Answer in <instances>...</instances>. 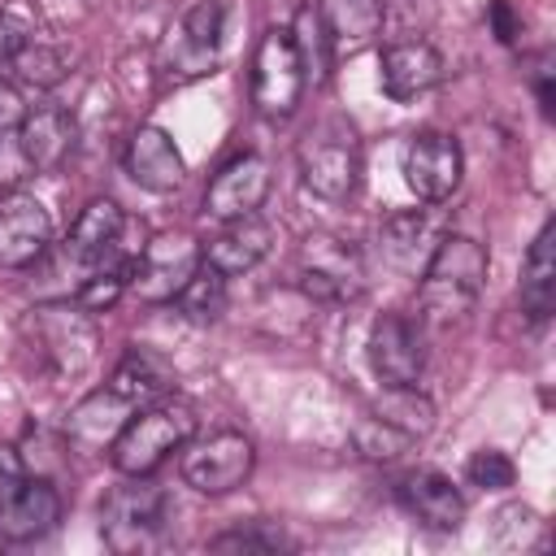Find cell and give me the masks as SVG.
<instances>
[{"label": "cell", "mask_w": 556, "mask_h": 556, "mask_svg": "<svg viewBox=\"0 0 556 556\" xmlns=\"http://www.w3.org/2000/svg\"><path fill=\"white\" fill-rule=\"evenodd\" d=\"M287 30H291L295 52H300V61H304V78L321 83V78H326V70H330V61H334V48H330V30H326V22H321L317 4H304Z\"/></svg>", "instance_id": "cell-28"}, {"label": "cell", "mask_w": 556, "mask_h": 556, "mask_svg": "<svg viewBox=\"0 0 556 556\" xmlns=\"http://www.w3.org/2000/svg\"><path fill=\"white\" fill-rule=\"evenodd\" d=\"M26 87H56L61 78H65V56L56 52V48H48V43H26L22 52H17V61L9 65Z\"/></svg>", "instance_id": "cell-30"}, {"label": "cell", "mask_w": 556, "mask_h": 556, "mask_svg": "<svg viewBox=\"0 0 556 556\" xmlns=\"http://www.w3.org/2000/svg\"><path fill=\"white\" fill-rule=\"evenodd\" d=\"M269 195V161L256 152H243L235 161H226L213 182L204 187V213L213 222H235V217H252Z\"/></svg>", "instance_id": "cell-14"}, {"label": "cell", "mask_w": 556, "mask_h": 556, "mask_svg": "<svg viewBox=\"0 0 556 556\" xmlns=\"http://www.w3.org/2000/svg\"><path fill=\"white\" fill-rule=\"evenodd\" d=\"M100 534L117 556L156 552L169 534V495L148 478L122 482L100 504Z\"/></svg>", "instance_id": "cell-5"}, {"label": "cell", "mask_w": 556, "mask_h": 556, "mask_svg": "<svg viewBox=\"0 0 556 556\" xmlns=\"http://www.w3.org/2000/svg\"><path fill=\"white\" fill-rule=\"evenodd\" d=\"M526 74H530V87H534V100H539L543 117H552V113H556V91H552V78H556V61H552V52H534Z\"/></svg>", "instance_id": "cell-35"}, {"label": "cell", "mask_w": 556, "mask_h": 556, "mask_svg": "<svg viewBox=\"0 0 556 556\" xmlns=\"http://www.w3.org/2000/svg\"><path fill=\"white\" fill-rule=\"evenodd\" d=\"M26 334L39 348V361L56 378H74L96 356V326L91 313L78 304H39L26 317Z\"/></svg>", "instance_id": "cell-8"}, {"label": "cell", "mask_w": 556, "mask_h": 556, "mask_svg": "<svg viewBox=\"0 0 556 556\" xmlns=\"http://www.w3.org/2000/svg\"><path fill=\"white\" fill-rule=\"evenodd\" d=\"M17 148H22L30 169H39V174L56 169L70 156V148H74V117H70V109H61V104L26 109V117L17 126Z\"/></svg>", "instance_id": "cell-20"}, {"label": "cell", "mask_w": 556, "mask_h": 556, "mask_svg": "<svg viewBox=\"0 0 556 556\" xmlns=\"http://www.w3.org/2000/svg\"><path fill=\"white\" fill-rule=\"evenodd\" d=\"M126 174L143 187V191H174V187H182V178H187V161H182V152L174 148V139H169V130H161V126H139L135 135H130V143H126Z\"/></svg>", "instance_id": "cell-18"}, {"label": "cell", "mask_w": 556, "mask_h": 556, "mask_svg": "<svg viewBox=\"0 0 556 556\" xmlns=\"http://www.w3.org/2000/svg\"><path fill=\"white\" fill-rule=\"evenodd\" d=\"M169 387H174V369L156 352H148V348H130L117 361L113 378H109V391H117L130 408H143V404L161 400Z\"/></svg>", "instance_id": "cell-23"}, {"label": "cell", "mask_w": 556, "mask_h": 556, "mask_svg": "<svg viewBox=\"0 0 556 556\" xmlns=\"http://www.w3.org/2000/svg\"><path fill=\"white\" fill-rule=\"evenodd\" d=\"M521 313L530 321H547L556 308V222H543L526 261H521Z\"/></svg>", "instance_id": "cell-22"}, {"label": "cell", "mask_w": 556, "mask_h": 556, "mask_svg": "<svg viewBox=\"0 0 556 556\" xmlns=\"http://www.w3.org/2000/svg\"><path fill=\"white\" fill-rule=\"evenodd\" d=\"M178 452H182V460H178L182 482L200 495H226V491L243 486L248 473H252V460H256L252 439L239 434V430H217L208 439L191 434Z\"/></svg>", "instance_id": "cell-10"}, {"label": "cell", "mask_w": 556, "mask_h": 556, "mask_svg": "<svg viewBox=\"0 0 556 556\" xmlns=\"http://www.w3.org/2000/svg\"><path fill=\"white\" fill-rule=\"evenodd\" d=\"M195 434V413L191 404L178 400H152L130 413V421L117 430L109 443V460L122 478H152L169 452H178Z\"/></svg>", "instance_id": "cell-2"}, {"label": "cell", "mask_w": 556, "mask_h": 556, "mask_svg": "<svg viewBox=\"0 0 556 556\" xmlns=\"http://www.w3.org/2000/svg\"><path fill=\"white\" fill-rule=\"evenodd\" d=\"M169 304H178V313H182L187 321H195V326L217 321V317L226 313V274H217V269L200 256L195 274L187 278V287H182Z\"/></svg>", "instance_id": "cell-26"}, {"label": "cell", "mask_w": 556, "mask_h": 556, "mask_svg": "<svg viewBox=\"0 0 556 556\" xmlns=\"http://www.w3.org/2000/svg\"><path fill=\"white\" fill-rule=\"evenodd\" d=\"M486 282V248L469 235H443L434 252L426 256L417 300H421V321L426 326H460Z\"/></svg>", "instance_id": "cell-1"}, {"label": "cell", "mask_w": 556, "mask_h": 556, "mask_svg": "<svg viewBox=\"0 0 556 556\" xmlns=\"http://www.w3.org/2000/svg\"><path fill=\"white\" fill-rule=\"evenodd\" d=\"M130 404L117 395V391H96V395H87L74 413H70V421H65V434L74 439V443H83V447H109L113 439H117V430L130 421Z\"/></svg>", "instance_id": "cell-24"}, {"label": "cell", "mask_w": 556, "mask_h": 556, "mask_svg": "<svg viewBox=\"0 0 556 556\" xmlns=\"http://www.w3.org/2000/svg\"><path fill=\"white\" fill-rule=\"evenodd\" d=\"M465 478H469V486H478V491H508V486L517 482V465H513L504 452L482 447V452H473V456L465 460Z\"/></svg>", "instance_id": "cell-31"}, {"label": "cell", "mask_w": 556, "mask_h": 556, "mask_svg": "<svg viewBox=\"0 0 556 556\" xmlns=\"http://www.w3.org/2000/svg\"><path fill=\"white\" fill-rule=\"evenodd\" d=\"M304 61L295 52V39L287 26H269L256 43L252 56V104L261 117L282 122L295 113L300 96H304Z\"/></svg>", "instance_id": "cell-7"}, {"label": "cell", "mask_w": 556, "mask_h": 556, "mask_svg": "<svg viewBox=\"0 0 556 556\" xmlns=\"http://www.w3.org/2000/svg\"><path fill=\"white\" fill-rule=\"evenodd\" d=\"M61 521V495L48 478L26 473L17 447H0V539L30 543Z\"/></svg>", "instance_id": "cell-6"}, {"label": "cell", "mask_w": 556, "mask_h": 556, "mask_svg": "<svg viewBox=\"0 0 556 556\" xmlns=\"http://www.w3.org/2000/svg\"><path fill=\"white\" fill-rule=\"evenodd\" d=\"M195 265H200V248L187 235H174V230L169 235H156L135 256L130 291H139L152 304H165V300H174L187 287V278L195 274Z\"/></svg>", "instance_id": "cell-12"}, {"label": "cell", "mask_w": 556, "mask_h": 556, "mask_svg": "<svg viewBox=\"0 0 556 556\" xmlns=\"http://www.w3.org/2000/svg\"><path fill=\"white\" fill-rule=\"evenodd\" d=\"M408 443H413L408 434H400L395 426L378 421L374 413L356 421V447H361V452H365L369 460H395V456H400V452H404Z\"/></svg>", "instance_id": "cell-32"}, {"label": "cell", "mask_w": 556, "mask_h": 556, "mask_svg": "<svg viewBox=\"0 0 556 556\" xmlns=\"http://www.w3.org/2000/svg\"><path fill=\"white\" fill-rule=\"evenodd\" d=\"M326 30H330V48L334 52H361L382 22V0H321L317 4Z\"/></svg>", "instance_id": "cell-25"}, {"label": "cell", "mask_w": 556, "mask_h": 556, "mask_svg": "<svg viewBox=\"0 0 556 556\" xmlns=\"http://www.w3.org/2000/svg\"><path fill=\"white\" fill-rule=\"evenodd\" d=\"M52 243V217L48 208L26 191L0 195V269H26L35 265Z\"/></svg>", "instance_id": "cell-15"}, {"label": "cell", "mask_w": 556, "mask_h": 556, "mask_svg": "<svg viewBox=\"0 0 556 556\" xmlns=\"http://www.w3.org/2000/svg\"><path fill=\"white\" fill-rule=\"evenodd\" d=\"M269 243H274V230L252 213V217H235V222H222V230L200 248V256L217 269V274H226V278H235V274H248L256 261H265V252H269Z\"/></svg>", "instance_id": "cell-21"}, {"label": "cell", "mask_w": 556, "mask_h": 556, "mask_svg": "<svg viewBox=\"0 0 556 556\" xmlns=\"http://www.w3.org/2000/svg\"><path fill=\"white\" fill-rule=\"evenodd\" d=\"M222 39H226V4L222 0H200L191 4L161 39L156 48V74L165 87L195 83L217 70L222 61Z\"/></svg>", "instance_id": "cell-3"}, {"label": "cell", "mask_w": 556, "mask_h": 556, "mask_svg": "<svg viewBox=\"0 0 556 556\" xmlns=\"http://www.w3.org/2000/svg\"><path fill=\"white\" fill-rule=\"evenodd\" d=\"M22 117H26V104H22V91H17L13 83H4V78H0V139H9V135H17V126H22Z\"/></svg>", "instance_id": "cell-37"}, {"label": "cell", "mask_w": 556, "mask_h": 556, "mask_svg": "<svg viewBox=\"0 0 556 556\" xmlns=\"http://www.w3.org/2000/svg\"><path fill=\"white\" fill-rule=\"evenodd\" d=\"M369 369L382 378V387H417L426 369L421 326L404 313H382L369 326Z\"/></svg>", "instance_id": "cell-13"}, {"label": "cell", "mask_w": 556, "mask_h": 556, "mask_svg": "<svg viewBox=\"0 0 556 556\" xmlns=\"http://www.w3.org/2000/svg\"><path fill=\"white\" fill-rule=\"evenodd\" d=\"M30 39H35V35H30V22H26L22 13H13V9H0V70L13 65L17 52H22Z\"/></svg>", "instance_id": "cell-34"}, {"label": "cell", "mask_w": 556, "mask_h": 556, "mask_svg": "<svg viewBox=\"0 0 556 556\" xmlns=\"http://www.w3.org/2000/svg\"><path fill=\"white\" fill-rule=\"evenodd\" d=\"M430 230H434V222L417 208V213H395V217H387V226H382V248H387V256L400 265V269H413V261H417V248L430 239Z\"/></svg>", "instance_id": "cell-29"}, {"label": "cell", "mask_w": 556, "mask_h": 556, "mask_svg": "<svg viewBox=\"0 0 556 556\" xmlns=\"http://www.w3.org/2000/svg\"><path fill=\"white\" fill-rule=\"evenodd\" d=\"M122 230H126V213L117 208V200L100 195V200H91V204L74 217L70 239H65V256L78 261V265H87V269H100V265H109V261H130V256L117 252Z\"/></svg>", "instance_id": "cell-16"}, {"label": "cell", "mask_w": 556, "mask_h": 556, "mask_svg": "<svg viewBox=\"0 0 556 556\" xmlns=\"http://www.w3.org/2000/svg\"><path fill=\"white\" fill-rule=\"evenodd\" d=\"M443 78V56L426 39H400L382 48V91L395 104L426 96Z\"/></svg>", "instance_id": "cell-17"}, {"label": "cell", "mask_w": 556, "mask_h": 556, "mask_svg": "<svg viewBox=\"0 0 556 556\" xmlns=\"http://www.w3.org/2000/svg\"><path fill=\"white\" fill-rule=\"evenodd\" d=\"M460 174H465V156H460V143L443 130H421L408 139L404 148V182L417 200L426 204H443L456 187H460Z\"/></svg>", "instance_id": "cell-11"}, {"label": "cell", "mask_w": 556, "mask_h": 556, "mask_svg": "<svg viewBox=\"0 0 556 556\" xmlns=\"http://www.w3.org/2000/svg\"><path fill=\"white\" fill-rule=\"evenodd\" d=\"M295 287L308 300H326V304H348L365 291V265L361 252L334 235H313L304 239L300 256H295Z\"/></svg>", "instance_id": "cell-9"}, {"label": "cell", "mask_w": 556, "mask_h": 556, "mask_svg": "<svg viewBox=\"0 0 556 556\" xmlns=\"http://www.w3.org/2000/svg\"><path fill=\"white\" fill-rule=\"evenodd\" d=\"M374 417L387 421V426H395V430L408 434V439H421V434H430V426H434V404H430L417 387H387V395L378 400Z\"/></svg>", "instance_id": "cell-27"}, {"label": "cell", "mask_w": 556, "mask_h": 556, "mask_svg": "<svg viewBox=\"0 0 556 556\" xmlns=\"http://www.w3.org/2000/svg\"><path fill=\"white\" fill-rule=\"evenodd\" d=\"M486 22H491V30H495L500 43H517V35H521V13H517L508 0H491V4H486Z\"/></svg>", "instance_id": "cell-36"}, {"label": "cell", "mask_w": 556, "mask_h": 556, "mask_svg": "<svg viewBox=\"0 0 556 556\" xmlns=\"http://www.w3.org/2000/svg\"><path fill=\"white\" fill-rule=\"evenodd\" d=\"M295 161H300V178L313 195L339 204L356 191L361 182V139H356V126L348 117H321L317 126L304 130L300 148H295Z\"/></svg>", "instance_id": "cell-4"}, {"label": "cell", "mask_w": 556, "mask_h": 556, "mask_svg": "<svg viewBox=\"0 0 556 556\" xmlns=\"http://www.w3.org/2000/svg\"><path fill=\"white\" fill-rule=\"evenodd\" d=\"M208 547H213V552H278V547H291V539H287L282 530L265 526V521H252L248 530L239 526V530H230V534H217Z\"/></svg>", "instance_id": "cell-33"}, {"label": "cell", "mask_w": 556, "mask_h": 556, "mask_svg": "<svg viewBox=\"0 0 556 556\" xmlns=\"http://www.w3.org/2000/svg\"><path fill=\"white\" fill-rule=\"evenodd\" d=\"M400 500L430 530H460V521H465V500H460L456 482L447 473H439V469L404 473L400 478Z\"/></svg>", "instance_id": "cell-19"}]
</instances>
